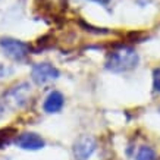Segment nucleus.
<instances>
[{
  "label": "nucleus",
  "instance_id": "10",
  "mask_svg": "<svg viewBox=\"0 0 160 160\" xmlns=\"http://www.w3.org/2000/svg\"><path fill=\"white\" fill-rule=\"evenodd\" d=\"M91 2H96V3H100V5H107L110 0H91Z\"/></svg>",
  "mask_w": 160,
  "mask_h": 160
},
{
  "label": "nucleus",
  "instance_id": "2",
  "mask_svg": "<svg viewBox=\"0 0 160 160\" xmlns=\"http://www.w3.org/2000/svg\"><path fill=\"white\" fill-rule=\"evenodd\" d=\"M0 47L8 58L12 60H16V62L24 60L29 53V46L27 43L15 38H9V37L0 40Z\"/></svg>",
  "mask_w": 160,
  "mask_h": 160
},
{
  "label": "nucleus",
  "instance_id": "7",
  "mask_svg": "<svg viewBox=\"0 0 160 160\" xmlns=\"http://www.w3.org/2000/svg\"><path fill=\"white\" fill-rule=\"evenodd\" d=\"M63 104H65V98H63L62 92L52 91L44 100L43 109L46 113H58V112L62 110Z\"/></svg>",
  "mask_w": 160,
  "mask_h": 160
},
{
  "label": "nucleus",
  "instance_id": "1",
  "mask_svg": "<svg viewBox=\"0 0 160 160\" xmlns=\"http://www.w3.org/2000/svg\"><path fill=\"white\" fill-rule=\"evenodd\" d=\"M140 62V56L132 47H118L113 52L109 53L106 59V68L112 72H128L131 69L137 68V65Z\"/></svg>",
  "mask_w": 160,
  "mask_h": 160
},
{
  "label": "nucleus",
  "instance_id": "9",
  "mask_svg": "<svg viewBox=\"0 0 160 160\" xmlns=\"http://www.w3.org/2000/svg\"><path fill=\"white\" fill-rule=\"evenodd\" d=\"M153 90L154 92L160 94V66L156 68L153 72Z\"/></svg>",
  "mask_w": 160,
  "mask_h": 160
},
{
  "label": "nucleus",
  "instance_id": "5",
  "mask_svg": "<svg viewBox=\"0 0 160 160\" xmlns=\"http://www.w3.org/2000/svg\"><path fill=\"white\" fill-rule=\"evenodd\" d=\"M29 94H31V87L29 84L22 82L16 85L6 94V102L13 107H22L25 106L29 100Z\"/></svg>",
  "mask_w": 160,
  "mask_h": 160
},
{
  "label": "nucleus",
  "instance_id": "8",
  "mask_svg": "<svg viewBox=\"0 0 160 160\" xmlns=\"http://www.w3.org/2000/svg\"><path fill=\"white\" fill-rule=\"evenodd\" d=\"M135 160H156V151L148 146H141L135 154Z\"/></svg>",
  "mask_w": 160,
  "mask_h": 160
},
{
  "label": "nucleus",
  "instance_id": "4",
  "mask_svg": "<svg viewBox=\"0 0 160 160\" xmlns=\"http://www.w3.org/2000/svg\"><path fill=\"white\" fill-rule=\"evenodd\" d=\"M96 148H97L96 140L88 135H82L78 138L73 146V156L77 160H88L94 154Z\"/></svg>",
  "mask_w": 160,
  "mask_h": 160
},
{
  "label": "nucleus",
  "instance_id": "6",
  "mask_svg": "<svg viewBox=\"0 0 160 160\" xmlns=\"http://www.w3.org/2000/svg\"><path fill=\"white\" fill-rule=\"evenodd\" d=\"M44 144H46L44 140L35 132H25V134H21L16 138V146L21 147L22 150H29V151L41 150Z\"/></svg>",
  "mask_w": 160,
  "mask_h": 160
},
{
  "label": "nucleus",
  "instance_id": "3",
  "mask_svg": "<svg viewBox=\"0 0 160 160\" xmlns=\"http://www.w3.org/2000/svg\"><path fill=\"white\" fill-rule=\"evenodd\" d=\"M59 75H60L59 69L56 66H53L52 63H47V62L37 63L31 69V78L38 85H44V84L52 82L54 79H58Z\"/></svg>",
  "mask_w": 160,
  "mask_h": 160
}]
</instances>
